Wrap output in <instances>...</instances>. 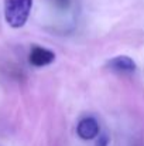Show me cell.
Segmentation results:
<instances>
[{
    "label": "cell",
    "instance_id": "cell-1",
    "mask_svg": "<svg viewBox=\"0 0 144 146\" xmlns=\"http://www.w3.org/2000/svg\"><path fill=\"white\" fill-rule=\"evenodd\" d=\"M33 0H4V19L11 29H21L31 13Z\"/></svg>",
    "mask_w": 144,
    "mask_h": 146
},
{
    "label": "cell",
    "instance_id": "cell-2",
    "mask_svg": "<svg viewBox=\"0 0 144 146\" xmlns=\"http://www.w3.org/2000/svg\"><path fill=\"white\" fill-rule=\"evenodd\" d=\"M54 60H55L54 51L44 48V47H38V46H34L31 48V51H30V55H28V61L34 67H45V65H49Z\"/></svg>",
    "mask_w": 144,
    "mask_h": 146
},
{
    "label": "cell",
    "instance_id": "cell-3",
    "mask_svg": "<svg viewBox=\"0 0 144 146\" xmlns=\"http://www.w3.org/2000/svg\"><path fill=\"white\" fill-rule=\"evenodd\" d=\"M107 67L119 74H133L137 70V65L134 60H132L127 55H119L107 61Z\"/></svg>",
    "mask_w": 144,
    "mask_h": 146
},
{
    "label": "cell",
    "instance_id": "cell-4",
    "mask_svg": "<svg viewBox=\"0 0 144 146\" xmlns=\"http://www.w3.org/2000/svg\"><path fill=\"white\" fill-rule=\"evenodd\" d=\"M76 133L79 135V138L85 139V141H91L99 135V123L95 118L88 116L79 121L78 128H76Z\"/></svg>",
    "mask_w": 144,
    "mask_h": 146
},
{
    "label": "cell",
    "instance_id": "cell-5",
    "mask_svg": "<svg viewBox=\"0 0 144 146\" xmlns=\"http://www.w3.org/2000/svg\"><path fill=\"white\" fill-rule=\"evenodd\" d=\"M95 146H109V136H107L106 133L99 135V139L96 141Z\"/></svg>",
    "mask_w": 144,
    "mask_h": 146
},
{
    "label": "cell",
    "instance_id": "cell-6",
    "mask_svg": "<svg viewBox=\"0 0 144 146\" xmlns=\"http://www.w3.org/2000/svg\"><path fill=\"white\" fill-rule=\"evenodd\" d=\"M55 1H57L61 7H66V6H68V3H69L68 0H55Z\"/></svg>",
    "mask_w": 144,
    "mask_h": 146
}]
</instances>
